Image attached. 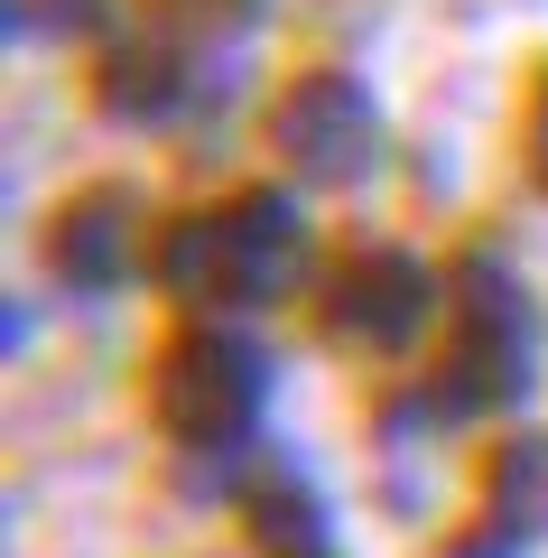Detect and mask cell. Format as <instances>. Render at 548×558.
Returning <instances> with one entry per match:
<instances>
[{
	"mask_svg": "<svg viewBox=\"0 0 548 558\" xmlns=\"http://www.w3.org/2000/svg\"><path fill=\"white\" fill-rule=\"evenodd\" d=\"M297 270V223L279 215V196H233L215 215H196L186 233H168L158 279L186 307H252Z\"/></svg>",
	"mask_w": 548,
	"mask_h": 558,
	"instance_id": "1",
	"label": "cell"
},
{
	"mask_svg": "<svg viewBox=\"0 0 548 558\" xmlns=\"http://www.w3.org/2000/svg\"><path fill=\"white\" fill-rule=\"evenodd\" d=\"M252 410H260V354L242 336H223V326L168 336V354L149 373V418L176 447H233L252 428Z\"/></svg>",
	"mask_w": 548,
	"mask_h": 558,
	"instance_id": "2",
	"label": "cell"
},
{
	"mask_svg": "<svg viewBox=\"0 0 548 558\" xmlns=\"http://www.w3.org/2000/svg\"><path fill=\"white\" fill-rule=\"evenodd\" d=\"M529 381V336H521V299L492 270H465V299L447 307V354H437V410H492L521 400Z\"/></svg>",
	"mask_w": 548,
	"mask_h": 558,
	"instance_id": "3",
	"label": "cell"
},
{
	"mask_svg": "<svg viewBox=\"0 0 548 558\" xmlns=\"http://www.w3.org/2000/svg\"><path fill=\"white\" fill-rule=\"evenodd\" d=\"M270 149L297 178H353L373 159V102L353 94L344 75H297L270 112Z\"/></svg>",
	"mask_w": 548,
	"mask_h": 558,
	"instance_id": "4",
	"label": "cell"
},
{
	"mask_svg": "<svg viewBox=\"0 0 548 558\" xmlns=\"http://www.w3.org/2000/svg\"><path fill=\"white\" fill-rule=\"evenodd\" d=\"M418 317H428V270H418L410 252H391V242H363V252L334 260L326 279V326L344 344H400L418 336Z\"/></svg>",
	"mask_w": 548,
	"mask_h": 558,
	"instance_id": "5",
	"label": "cell"
},
{
	"mask_svg": "<svg viewBox=\"0 0 548 558\" xmlns=\"http://www.w3.org/2000/svg\"><path fill=\"white\" fill-rule=\"evenodd\" d=\"M484 521L511 531L521 549L548 531V438H502L484 457Z\"/></svg>",
	"mask_w": 548,
	"mask_h": 558,
	"instance_id": "6",
	"label": "cell"
},
{
	"mask_svg": "<svg viewBox=\"0 0 548 558\" xmlns=\"http://www.w3.org/2000/svg\"><path fill=\"white\" fill-rule=\"evenodd\" d=\"M121 233H131V205H121L112 186H102V196H84L75 215H57V270H75L84 289H112V279L131 270Z\"/></svg>",
	"mask_w": 548,
	"mask_h": 558,
	"instance_id": "7",
	"label": "cell"
},
{
	"mask_svg": "<svg viewBox=\"0 0 548 558\" xmlns=\"http://www.w3.org/2000/svg\"><path fill=\"white\" fill-rule=\"evenodd\" d=\"M242 539H252L260 558H334L316 494H307V484H289V475H270L252 502H242Z\"/></svg>",
	"mask_w": 548,
	"mask_h": 558,
	"instance_id": "8",
	"label": "cell"
},
{
	"mask_svg": "<svg viewBox=\"0 0 548 558\" xmlns=\"http://www.w3.org/2000/svg\"><path fill=\"white\" fill-rule=\"evenodd\" d=\"M529 168H539V186H548V75H539V102H529Z\"/></svg>",
	"mask_w": 548,
	"mask_h": 558,
	"instance_id": "9",
	"label": "cell"
}]
</instances>
